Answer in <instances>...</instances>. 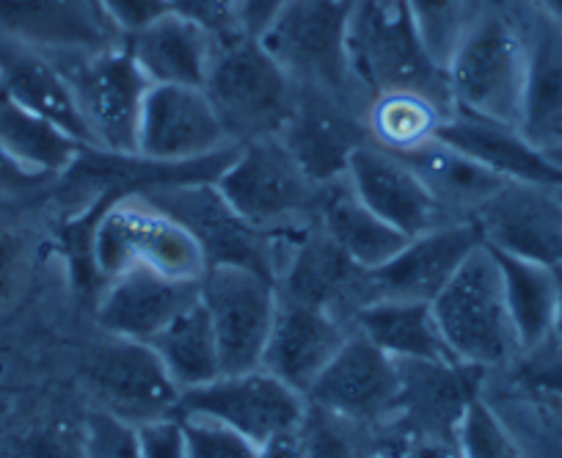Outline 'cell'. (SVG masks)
<instances>
[{
  "instance_id": "cell-1",
  "label": "cell",
  "mask_w": 562,
  "mask_h": 458,
  "mask_svg": "<svg viewBox=\"0 0 562 458\" xmlns=\"http://www.w3.org/2000/svg\"><path fill=\"white\" fill-rule=\"evenodd\" d=\"M348 51L364 91L414 94L450 113L447 69L425 45L405 0H353L348 23Z\"/></svg>"
},
{
  "instance_id": "cell-2",
  "label": "cell",
  "mask_w": 562,
  "mask_h": 458,
  "mask_svg": "<svg viewBox=\"0 0 562 458\" xmlns=\"http://www.w3.org/2000/svg\"><path fill=\"white\" fill-rule=\"evenodd\" d=\"M450 113L518 127L527 91V40L516 18L491 3L447 62Z\"/></svg>"
},
{
  "instance_id": "cell-3",
  "label": "cell",
  "mask_w": 562,
  "mask_h": 458,
  "mask_svg": "<svg viewBox=\"0 0 562 458\" xmlns=\"http://www.w3.org/2000/svg\"><path fill=\"white\" fill-rule=\"evenodd\" d=\"M350 9L353 0H293L259 42L299 89L321 91L367 113L372 100L348 51Z\"/></svg>"
},
{
  "instance_id": "cell-4",
  "label": "cell",
  "mask_w": 562,
  "mask_h": 458,
  "mask_svg": "<svg viewBox=\"0 0 562 458\" xmlns=\"http://www.w3.org/2000/svg\"><path fill=\"white\" fill-rule=\"evenodd\" d=\"M215 186L248 224L279 235L321 221L334 188L312 180L279 136L237 144Z\"/></svg>"
},
{
  "instance_id": "cell-5",
  "label": "cell",
  "mask_w": 562,
  "mask_h": 458,
  "mask_svg": "<svg viewBox=\"0 0 562 458\" xmlns=\"http://www.w3.org/2000/svg\"><path fill=\"white\" fill-rule=\"evenodd\" d=\"M430 306L452 357L461 365L488 373L510 368L521 354L499 260L485 241L463 260Z\"/></svg>"
},
{
  "instance_id": "cell-6",
  "label": "cell",
  "mask_w": 562,
  "mask_h": 458,
  "mask_svg": "<svg viewBox=\"0 0 562 458\" xmlns=\"http://www.w3.org/2000/svg\"><path fill=\"white\" fill-rule=\"evenodd\" d=\"M204 94L232 144L279 136L295 108L299 86L254 36H215Z\"/></svg>"
},
{
  "instance_id": "cell-7",
  "label": "cell",
  "mask_w": 562,
  "mask_h": 458,
  "mask_svg": "<svg viewBox=\"0 0 562 458\" xmlns=\"http://www.w3.org/2000/svg\"><path fill=\"white\" fill-rule=\"evenodd\" d=\"M135 197L147 199L149 204L164 210L191 235V241L202 252L204 268L240 266L276 282L290 244L301 233V230L284 235L265 233L259 226L248 224L226 202L215 182H180V186L153 188Z\"/></svg>"
},
{
  "instance_id": "cell-8",
  "label": "cell",
  "mask_w": 562,
  "mask_h": 458,
  "mask_svg": "<svg viewBox=\"0 0 562 458\" xmlns=\"http://www.w3.org/2000/svg\"><path fill=\"white\" fill-rule=\"evenodd\" d=\"M91 260L100 282L130 266H149L177 279H202L199 246L177 221L140 197H97Z\"/></svg>"
},
{
  "instance_id": "cell-9",
  "label": "cell",
  "mask_w": 562,
  "mask_h": 458,
  "mask_svg": "<svg viewBox=\"0 0 562 458\" xmlns=\"http://www.w3.org/2000/svg\"><path fill=\"white\" fill-rule=\"evenodd\" d=\"M67 78L97 149L135 155L140 108L153 89L124 45L83 56L53 58Z\"/></svg>"
},
{
  "instance_id": "cell-10",
  "label": "cell",
  "mask_w": 562,
  "mask_h": 458,
  "mask_svg": "<svg viewBox=\"0 0 562 458\" xmlns=\"http://www.w3.org/2000/svg\"><path fill=\"white\" fill-rule=\"evenodd\" d=\"M186 414L213 417L248 436L254 445H265L273 436L301 428L306 398L265 368H254L243 373H221L207 384L182 392L177 417Z\"/></svg>"
},
{
  "instance_id": "cell-11",
  "label": "cell",
  "mask_w": 562,
  "mask_h": 458,
  "mask_svg": "<svg viewBox=\"0 0 562 458\" xmlns=\"http://www.w3.org/2000/svg\"><path fill=\"white\" fill-rule=\"evenodd\" d=\"M83 381L97 409L130 425L177 417L182 392L149 343L105 334L86 362Z\"/></svg>"
},
{
  "instance_id": "cell-12",
  "label": "cell",
  "mask_w": 562,
  "mask_h": 458,
  "mask_svg": "<svg viewBox=\"0 0 562 458\" xmlns=\"http://www.w3.org/2000/svg\"><path fill=\"white\" fill-rule=\"evenodd\" d=\"M202 301L218 343L221 373L259 368L279 306L273 279L240 266L204 268Z\"/></svg>"
},
{
  "instance_id": "cell-13",
  "label": "cell",
  "mask_w": 562,
  "mask_h": 458,
  "mask_svg": "<svg viewBox=\"0 0 562 458\" xmlns=\"http://www.w3.org/2000/svg\"><path fill=\"white\" fill-rule=\"evenodd\" d=\"M397 398V359L381 351L356 328L306 392V403L312 406L328 409L378 431L394 423Z\"/></svg>"
},
{
  "instance_id": "cell-14",
  "label": "cell",
  "mask_w": 562,
  "mask_h": 458,
  "mask_svg": "<svg viewBox=\"0 0 562 458\" xmlns=\"http://www.w3.org/2000/svg\"><path fill=\"white\" fill-rule=\"evenodd\" d=\"M276 288L284 299L331 312L350 326L356 312L372 301L370 271L356 266L334 244L321 221L304 226L295 235L288 257L281 262Z\"/></svg>"
},
{
  "instance_id": "cell-15",
  "label": "cell",
  "mask_w": 562,
  "mask_h": 458,
  "mask_svg": "<svg viewBox=\"0 0 562 458\" xmlns=\"http://www.w3.org/2000/svg\"><path fill=\"white\" fill-rule=\"evenodd\" d=\"M485 244L505 255L562 268V188L507 180L474 213Z\"/></svg>"
},
{
  "instance_id": "cell-16",
  "label": "cell",
  "mask_w": 562,
  "mask_h": 458,
  "mask_svg": "<svg viewBox=\"0 0 562 458\" xmlns=\"http://www.w3.org/2000/svg\"><path fill=\"white\" fill-rule=\"evenodd\" d=\"M235 147L213 102L199 86L155 83L140 108L135 155L160 164H188Z\"/></svg>"
},
{
  "instance_id": "cell-17",
  "label": "cell",
  "mask_w": 562,
  "mask_h": 458,
  "mask_svg": "<svg viewBox=\"0 0 562 458\" xmlns=\"http://www.w3.org/2000/svg\"><path fill=\"white\" fill-rule=\"evenodd\" d=\"M306 175L321 186H337L348 175L350 158L372 138L367 113L321 94L299 89L295 108L279 133Z\"/></svg>"
},
{
  "instance_id": "cell-18",
  "label": "cell",
  "mask_w": 562,
  "mask_h": 458,
  "mask_svg": "<svg viewBox=\"0 0 562 458\" xmlns=\"http://www.w3.org/2000/svg\"><path fill=\"white\" fill-rule=\"evenodd\" d=\"M345 180L367 208L375 210L383 221L397 226L408 238L436 226L456 224V219L447 215V210L430 197L416 171L375 138L356 149Z\"/></svg>"
},
{
  "instance_id": "cell-19",
  "label": "cell",
  "mask_w": 562,
  "mask_h": 458,
  "mask_svg": "<svg viewBox=\"0 0 562 458\" xmlns=\"http://www.w3.org/2000/svg\"><path fill=\"white\" fill-rule=\"evenodd\" d=\"M199 293L202 279H177L158 268L130 266L102 284L94 312L97 326L111 337L153 343Z\"/></svg>"
},
{
  "instance_id": "cell-20",
  "label": "cell",
  "mask_w": 562,
  "mask_h": 458,
  "mask_svg": "<svg viewBox=\"0 0 562 458\" xmlns=\"http://www.w3.org/2000/svg\"><path fill=\"white\" fill-rule=\"evenodd\" d=\"M0 36L47 58L122 45L97 0H0Z\"/></svg>"
},
{
  "instance_id": "cell-21",
  "label": "cell",
  "mask_w": 562,
  "mask_h": 458,
  "mask_svg": "<svg viewBox=\"0 0 562 458\" xmlns=\"http://www.w3.org/2000/svg\"><path fill=\"white\" fill-rule=\"evenodd\" d=\"M480 244L483 235L474 221H456L414 235L392 260L370 271L372 301H434Z\"/></svg>"
},
{
  "instance_id": "cell-22",
  "label": "cell",
  "mask_w": 562,
  "mask_h": 458,
  "mask_svg": "<svg viewBox=\"0 0 562 458\" xmlns=\"http://www.w3.org/2000/svg\"><path fill=\"white\" fill-rule=\"evenodd\" d=\"M394 423L434 439H458L469 403L480 395L485 370L461 362H419L403 359Z\"/></svg>"
},
{
  "instance_id": "cell-23",
  "label": "cell",
  "mask_w": 562,
  "mask_h": 458,
  "mask_svg": "<svg viewBox=\"0 0 562 458\" xmlns=\"http://www.w3.org/2000/svg\"><path fill=\"white\" fill-rule=\"evenodd\" d=\"M350 332H353V326L345 323L342 317L279 295L273 328H270L268 343H265L259 368L273 373L276 379H281L306 398L310 387L326 370V365L337 357Z\"/></svg>"
},
{
  "instance_id": "cell-24",
  "label": "cell",
  "mask_w": 562,
  "mask_h": 458,
  "mask_svg": "<svg viewBox=\"0 0 562 458\" xmlns=\"http://www.w3.org/2000/svg\"><path fill=\"white\" fill-rule=\"evenodd\" d=\"M521 31L527 40V91L518 131L546 153L562 144V20L532 7Z\"/></svg>"
},
{
  "instance_id": "cell-25",
  "label": "cell",
  "mask_w": 562,
  "mask_h": 458,
  "mask_svg": "<svg viewBox=\"0 0 562 458\" xmlns=\"http://www.w3.org/2000/svg\"><path fill=\"white\" fill-rule=\"evenodd\" d=\"M436 138L461 149L494 175L518 182H543L562 188V169H557L543 149L535 147L518 127L477 120L467 113H447L434 131Z\"/></svg>"
},
{
  "instance_id": "cell-26",
  "label": "cell",
  "mask_w": 562,
  "mask_h": 458,
  "mask_svg": "<svg viewBox=\"0 0 562 458\" xmlns=\"http://www.w3.org/2000/svg\"><path fill=\"white\" fill-rule=\"evenodd\" d=\"M0 94L94 147L67 78L45 53L0 36Z\"/></svg>"
},
{
  "instance_id": "cell-27",
  "label": "cell",
  "mask_w": 562,
  "mask_h": 458,
  "mask_svg": "<svg viewBox=\"0 0 562 458\" xmlns=\"http://www.w3.org/2000/svg\"><path fill=\"white\" fill-rule=\"evenodd\" d=\"M392 153L416 171L430 197L456 221H474V213L507 182L505 177L494 175L467 153L436 136L422 138L411 147L392 149Z\"/></svg>"
},
{
  "instance_id": "cell-28",
  "label": "cell",
  "mask_w": 562,
  "mask_h": 458,
  "mask_svg": "<svg viewBox=\"0 0 562 458\" xmlns=\"http://www.w3.org/2000/svg\"><path fill=\"white\" fill-rule=\"evenodd\" d=\"M149 83L199 86L207 80L215 36L193 20L169 12L122 42Z\"/></svg>"
},
{
  "instance_id": "cell-29",
  "label": "cell",
  "mask_w": 562,
  "mask_h": 458,
  "mask_svg": "<svg viewBox=\"0 0 562 458\" xmlns=\"http://www.w3.org/2000/svg\"><path fill=\"white\" fill-rule=\"evenodd\" d=\"M353 328L397 362H458L436 323L430 301L375 299L356 312Z\"/></svg>"
},
{
  "instance_id": "cell-30",
  "label": "cell",
  "mask_w": 562,
  "mask_h": 458,
  "mask_svg": "<svg viewBox=\"0 0 562 458\" xmlns=\"http://www.w3.org/2000/svg\"><path fill=\"white\" fill-rule=\"evenodd\" d=\"M321 226L356 266L367 268V271H375L383 262L392 260L408 241V235L400 233L397 226L367 208L350 191L348 180L337 182L328 193L326 208L321 213Z\"/></svg>"
},
{
  "instance_id": "cell-31",
  "label": "cell",
  "mask_w": 562,
  "mask_h": 458,
  "mask_svg": "<svg viewBox=\"0 0 562 458\" xmlns=\"http://www.w3.org/2000/svg\"><path fill=\"white\" fill-rule=\"evenodd\" d=\"M149 346L180 392L207 384L221 376L218 343L202 293L182 306Z\"/></svg>"
},
{
  "instance_id": "cell-32",
  "label": "cell",
  "mask_w": 562,
  "mask_h": 458,
  "mask_svg": "<svg viewBox=\"0 0 562 458\" xmlns=\"http://www.w3.org/2000/svg\"><path fill=\"white\" fill-rule=\"evenodd\" d=\"M0 147L31 169L64 177L83 158L89 144L0 94Z\"/></svg>"
},
{
  "instance_id": "cell-33",
  "label": "cell",
  "mask_w": 562,
  "mask_h": 458,
  "mask_svg": "<svg viewBox=\"0 0 562 458\" xmlns=\"http://www.w3.org/2000/svg\"><path fill=\"white\" fill-rule=\"evenodd\" d=\"M502 279H505L507 310H510L513 326L521 351L538 346L546 339L554 326L557 310V271L540 262L521 260V257L496 252Z\"/></svg>"
},
{
  "instance_id": "cell-34",
  "label": "cell",
  "mask_w": 562,
  "mask_h": 458,
  "mask_svg": "<svg viewBox=\"0 0 562 458\" xmlns=\"http://www.w3.org/2000/svg\"><path fill=\"white\" fill-rule=\"evenodd\" d=\"M441 116L439 105L414 94H381L372 97L367 108V125L372 138L389 149H403L422 138L434 136Z\"/></svg>"
},
{
  "instance_id": "cell-35",
  "label": "cell",
  "mask_w": 562,
  "mask_h": 458,
  "mask_svg": "<svg viewBox=\"0 0 562 458\" xmlns=\"http://www.w3.org/2000/svg\"><path fill=\"white\" fill-rule=\"evenodd\" d=\"M381 431L306 403L299 428L301 458H370Z\"/></svg>"
},
{
  "instance_id": "cell-36",
  "label": "cell",
  "mask_w": 562,
  "mask_h": 458,
  "mask_svg": "<svg viewBox=\"0 0 562 458\" xmlns=\"http://www.w3.org/2000/svg\"><path fill=\"white\" fill-rule=\"evenodd\" d=\"M405 3L419 25L425 45L430 47L436 62L447 69L458 42L494 0H405Z\"/></svg>"
},
{
  "instance_id": "cell-37",
  "label": "cell",
  "mask_w": 562,
  "mask_h": 458,
  "mask_svg": "<svg viewBox=\"0 0 562 458\" xmlns=\"http://www.w3.org/2000/svg\"><path fill=\"white\" fill-rule=\"evenodd\" d=\"M458 450L461 458H524L516 436L483 395L474 398L463 414L458 428Z\"/></svg>"
},
{
  "instance_id": "cell-38",
  "label": "cell",
  "mask_w": 562,
  "mask_h": 458,
  "mask_svg": "<svg viewBox=\"0 0 562 458\" xmlns=\"http://www.w3.org/2000/svg\"><path fill=\"white\" fill-rule=\"evenodd\" d=\"M180 420L186 428L188 458H257L259 445L229 425L199 414H186Z\"/></svg>"
},
{
  "instance_id": "cell-39",
  "label": "cell",
  "mask_w": 562,
  "mask_h": 458,
  "mask_svg": "<svg viewBox=\"0 0 562 458\" xmlns=\"http://www.w3.org/2000/svg\"><path fill=\"white\" fill-rule=\"evenodd\" d=\"M510 368L524 390L538 398L562 401V339L554 334L518 354Z\"/></svg>"
},
{
  "instance_id": "cell-40",
  "label": "cell",
  "mask_w": 562,
  "mask_h": 458,
  "mask_svg": "<svg viewBox=\"0 0 562 458\" xmlns=\"http://www.w3.org/2000/svg\"><path fill=\"white\" fill-rule=\"evenodd\" d=\"M83 458H140L135 425L94 409L83 425Z\"/></svg>"
},
{
  "instance_id": "cell-41",
  "label": "cell",
  "mask_w": 562,
  "mask_h": 458,
  "mask_svg": "<svg viewBox=\"0 0 562 458\" xmlns=\"http://www.w3.org/2000/svg\"><path fill=\"white\" fill-rule=\"evenodd\" d=\"M370 458H461L458 439H434L419 436L400 425H389L378 434Z\"/></svg>"
},
{
  "instance_id": "cell-42",
  "label": "cell",
  "mask_w": 562,
  "mask_h": 458,
  "mask_svg": "<svg viewBox=\"0 0 562 458\" xmlns=\"http://www.w3.org/2000/svg\"><path fill=\"white\" fill-rule=\"evenodd\" d=\"M97 7L122 42L171 12L169 0H97Z\"/></svg>"
},
{
  "instance_id": "cell-43",
  "label": "cell",
  "mask_w": 562,
  "mask_h": 458,
  "mask_svg": "<svg viewBox=\"0 0 562 458\" xmlns=\"http://www.w3.org/2000/svg\"><path fill=\"white\" fill-rule=\"evenodd\" d=\"M171 12L193 20L213 36L240 34V0H169Z\"/></svg>"
},
{
  "instance_id": "cell-44",
  "label": "cell",
  "mask_w": 562,
  "mask_h": 458,
  "mask_svg": "<svg viewBox=\"0 0 562 458\" xmlns=\"http://www.w3.org/2000/svg\"><path fill=\"white\" fill-rule=\"evenodd\" d=\"M58 186H61V177L31 169V166H25L23 160H18L14 155H9L7 149L0 147V197L31 199L42 197V193H50Z\"/></svg>"
},
{
  "instance_id": "cell-45",
  "label": "cell",
  "mask_w": 562,
  "mask_h": 458,
  "mask_svg": "<svg viewBox=\"0 0 562 458\" xmlns=\"http://www.w3.org/2000/svg\"><path fill=\"white\" fill-rule=\"evenodd\" d=\"M135 434H138L140 458H188L186 428L180 417L135 425Z\"/></svg>"
},
{
  "instance_id": "cell-46",
  "label": "cell",
  "mask_w": 562,
  "mask_h": 458,
  "mask_svg": "<svg viewBox=\"0 0 562 458\" xmlns=\"http://www.w3.org/2000/svg\"><path fill=\"white\" fill-rule=\"evenodd\" d=\"M29 271V246L12 230L0 226V304H7Z\"/></svg>"
},
{
  "instance_id": "cell-47",
  "label": "cell",
  "mask_w": 562,
  "mask_h": 458,
  "mask_svg": "<svg viewBox=\"0 0 562 458\" xmlns=\"http://www.w3.org/2000/svg\"><path fill=\"white\" fill-rule=\"evenodd\" d=\"M290 3L293 0H240V18H237L240 34L259 40Z\"/></svg>"
},
{
  "instance_id": "cell-48",
  "label": "cell",
  "mask_w": 562,
  "mask_h": 458,
  "mask_svg": "<svg viewBox=\"0 0 562 458\" xmlns=\"http://www.w3.org/2000/svg\"><path fill=\"white\" fill-rule=\"evenodd\" d=\"M257 458H301V439L299 431L293 434H281L259 445Z\"/></svg>"
},
{
  "instance_id": "cell-49",
  "label": "cell",
  "mask_w": 562,
  "mask_h": 458,
  "mask_svg": "<svg viewBox=\"0 0 562 458\" xmlns=\"http://www.w3.org/2000/svg\"><path fill=\"white\" fill-rule=\"evenodd\" d=\"M551 334L557 339H562V268H557V310H554V326Z\"/></svg>"
},
{
  "instance_id": "cell-50",
  "label": "cell",
  "mask_w": 562,
  "mask_h": 458,
  "mask_svg": "<svg viewBox=\"0 0 562 458\" xmlns=\"http://www.w3.org/2000/svg\"><path fill=\"white\" fill-rule=\"evenodd\" d=\"M535 9H540V12L551 14V18L562 20V0H529Z\"/></svg>"
},
{
  "instance_id": "cell-51",
  "label": "cell",
  "mask_w": 562,
  "mask_h": 458,
  "mask_svg": "<svg viewBox=\"0 0 562 458\" xmlns=\"http://www.w3.org/2000/svg\"><path fill=\"white\" fill-rule=\"evenodd\" d=\"M546 158H549L551 164L557 166V169H562V144H557V147L546 149Z\"/></svg>"
}]
</instances>
